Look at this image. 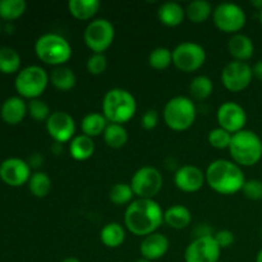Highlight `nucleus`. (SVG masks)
Instances as JSON below:
<instances>
[{"instance_id": "1", "label": "nucleus", "mask_w": 262, "mask_h": 262, "mask_svg": "<svg viewBox=\"0 0 262 262\" xmlns=\"http://www.w3.org/2000/svg\"><path fill=\"white\" fill-rule=\"evenodd\" d=\"M164 211L159 202L151 199H136L124 211V225L133 235L147 237L163 225Z\"/></svg>"}, {"instance_id": "2", "label": "nucleus", "mask_w": 262, "mask_h": 262, "mask_svg": "<svg viewBox=\"0 0 262 262\" xmlns=\"http://www.w3.org/2000/svg\"><path fill=\"white\" fill-rule=\"evenodd\" d=\"M206 184L214 192L224 196L242 192L246 177L242 168L232 160L216 159L211 161L205 171Z\"/></svg>"}, {"instance_id": "3", "label": "nucleus", "mask_w": 262, "mask_h": 262, "mask_svg": "<svg viewBox=\"0 0 262 262\" xmlns=\"http://www.w3.org/2000/svg\"><path fill=\"white\" fill-rule=\"evenodd\" d=\"M102 115L109 123L124 125L135 118L137 101L132 92L125 89H110L102 99Z\"/></svg>"}, {"instance_id": "4", "label": "nucleus", "mask_w": 262, "mask_h": 262, "mask_svg": "<svg viewBox=\"0 0 262 262\" xmlns=\"http://www.w3.org/2000/svg\"><path fill=\"white\" fill-rule=\"evenodd\" d=\"M228 150L232 161L241 168H250L261 161L262 140L253 130L243 129L232 136Z\"/></svg>"}, {"instance_id": "5", "label": "nucleus", "mask_w": 262, "mask_h": 262, "mask_svg": "<svg viewBox=\"0 0 262 262\" xmlns=\"http://www.w3.org/2000/svg\"><path fill=\"white\" fill-rule=\"evenodd\" d=\"M33 49L38 60L54 68L68 63L73 54L68 40L59 33L54 32L41 35L35 41Z\"/></svg>"}, {"instance_id": "6", "label": "nucleus", "mask_w": 262, "mask_h": 262, "mask_svg": "<svg viewBox=\"0 0 262 262\" xmlns=\"http://www.w3.org/2000/svg\"><path fill=\"white\" fill-rule=\"evenodd\" d=\"M197 107L188 96L178 95L168 100L163 110V119L166 127L174 132H184L194 124Z\"/></svg>"}, {"instance_id": "7", "label": "nucleus", "mask_w": 262, "mask_h": 262, "mask_svg": "<svg viewBox=\"0 0 262 262\" xmlns=\"http://www.w3.org/2000/svg\"><path fill=\"white\" fill-rule=\"evenodd\" d=\"M50 83L49 73L40 66H28L15 74L14 89L25 100L40 99Z\"/></svg>"}, {"instance_id": "8", "label": "nucleus", "mask_w": 262, "mask_h": 262, "mask_svg": "<svg viewBox=\"0 0 262 262\" xmlns=\"http://www.w3.org/2000/svg\"><path fill=\"white\" fill-rule=\"evenodd\" d=\"M114 38V25L106 18H95L84 28V45L94 54H104L113 45Z\"/></svg>"}, {"instance_id": "9", "label": "nucleus", "mask_w": 262, "mask_h": 262, "mask_svg": "<svg viewBox=\"0 0 262 262\" xmlns=\"http://www.w3.org/2000/svg\"><path fill=\"white\" fill-rule=\"evenodd\" d=\"M206 50L193 41H183L173 50V66L183 73L200 71L206 63Z\"/></svg>"}, {"instance_id": "10", "label": "nucleus", "mask_w": 262, "mask_h": 262, "mask_svg": "<svg viewBox=\"0 0 262 262\" xmlns=\"http://www.w3.org/2000/svg\"><path fill=\"white\" fill-rule=\"evenodd\" d=\"M129 184L137 199L154 200L163 189L164 178L158 168L146 165L135 171Z\"/></svg>"}, {"instance_id": "11", "label": "nucleus", "mask_w": 262, "mask_h": 262, "mask_svg": "<svg viewBox=\"0 0 262 262\" xmlns=\"http://www.w3.org/2000/svg\"><path fill=\"white\" fill-rule=\"evenodd\" d=\"M211 18L217 30L230 35L239 33L247 23L245 10L234 3H220L214 8Z\"/></svg>"}, {"instance_id": "12", "label": "nucleus", "mask_w": 262, "mask_h": 262, "mask_svg": "<svg viewBox=\"0 0 262 262\" xmlns=\"http://www.w3.org/2000/svg\"><path fill=\"white\" fill-rule=\"evenodd\" d=\"M253 79L252 67L246 61H229L223 68L220 81L229 92H242L247 89Z\"/></svg>"}, {"instance_id": "13", "label": "nucleus", "mask_w": 262, "mask_h": 262, "mask_svg": "<svg viewBox=\"0 0 262 262\" xmlns=\"http://www.w3.org/2000/svg\"><path fill=\"white\" fill-rule=\"evenodd\" d=\"M222 248L215 241L214 234L199 235L184 251L186 262H219Z\"/></svg>"}, {"instance_id": "14", "label": "nucleus", "mask_w": 262, "mask_h": 262, "mask_svg": "<svg viewBox=\"0 0 262 262\" xmlns=\"http://www.w3.org/2000/svg\"><path fill=\"white\" fill-rule=\"evenodd\" d=\"M45 127L51 140L61 145L69 143L76 136V122L71 114L63 110L51 113L49 119L45 122Z\"/></svg>"}, {"instance_id": "15", "label": "nucleus", "mask_w": 262, "mask_h": 262, "mask_svg": "<svg viewBox=\"0 0 262 262\" xmlns=\"http://www.w3.org/2000/svg\"><path fill=\"white\" fill-rule=\"evenodd\" d=\"M216 120L220 128L234 135V133L246 129L247 113H246L245 107L238 102L225 101L217 109Z\"/></svg>"}, {"instance_id": "16", "label": "nucleus", "mask_w": 262, "mask_h": 262, "mask_svg": "<svg viewBox=\"0 0 262 262\" xmlns=\"http://www.w3.org/2000/svg\"><path fill=\"white\" fill-rule=\"evenodd\" d=\"M32 169L28 165L27 160L19 158H8L0 163V179L7 186L18 188L28 183Z\"/></svg>"}, {"instance_id": "17", "label": "nucleus", "mask_w": 262, "mask_h": 262, "mask_svg": "<svg viewBox=\"0 0 262 262\" xmlns=\"http://www.w3.org/2000/svg\"><path fill=\"white\" fill-rule=\"evenodd\" d=\"M174 184L184 193H194L206 184V177L199 166L183 165L174 173Z\"/></svg>"}, {"instance_id": "18", "label": "nucleus", "mask_w": 262, "mask_h": 262, "mask_svg": "<svg viewBox=\"0 0 262 262\" xmlns=\"http://www.w3.org/2000/svg\"><path fill=\"white\" fill-rule=\"evenodd\" d=\"M169 246L170 242L168 237L156 232L143 238L140 245V253L142 258L152 262L163 258L168 253Z\"/></svg>"}, {"instance_id": "19", "label": "nucleus", "mask_w": 262, "mask_h": 262, "mask_svg": "<svg viewBox=\"0 0 262 262\" xmlns=\"http://www.w3.org/2000/svg\"><path fill=\"white\" fill-rule=\"evenodd\" d=\"M27 112V102L20 96H10L0 106V117L8 125H17L23 122Z\"/></svg>"}, {"instance_id": "20", "label": "nucleus", "mask_w": 262, "mask_h": 262, "mask_svg": "<svg viewBox=\"0 0 262 262\" xmlns=\"http://www.w3.org/2000/svg\"><path fill=\"white\" fill-rule=\"evenodd\" d=\"M228 50L232 58L237 61L250 60L255 54V45L251 37L243 33H235L229 38L228 42Z\"/></svg>"}, {"instance_id": "21", "label": "nucleus", "mask_w": 262, "mask_h": 262, "mask_svg": "<svg viewBox=\"0 0 262 262\" xmlns=\"http://www.w3.org/2000/svg\"><path fill=\"white\" fill-rule=\"evenodd\" d=\"M158 18L165 27H178L186 18V8L177 2L164 3L159 7Z\"/></svg>"}, {"instance_id": "22", "label": "nucleus", "mask_w": 262, "mask_h": 262, "mask_svg": "<svg viewBox=\"0 0 262 262\" xmlns=\"http://www.w3.org/2000/svg\"><path fill=\"white\" fill-rule=\"evenodd\" d=\"M69 155L76 161H86L95 154L94 138L84 135H76L68 146Z\"/></svg>"}, {"instance_id": "23", "label": "nucleus", "mask_w": 262, "mask_h": 262, "mask_svg": "<svg viewBox=\"0 0 262 262\" xmlns=\"http://www.w3.org/2000/svg\"><path fill=\"white\" fill-rule=\"evenodd\" d=\"M192 222V214L188 207L183 205H173L164 211V223L171 229H186Z\"/></svg>"}, {"instance_id": "24", "label": "nucleus", "mask_w": 262, "mask_h": 262, "mask_svg": "<svg viewBox=\"0 0 262 262\" xmlns=\"http://www.w3.org/2000/svg\"><path fill=\"white\" fill-rule=\"evenodd\" d=\"M100 5L99 0H69L68 12L74 19L91 22L99 12Z\"/></svg>"}, {"instance_id": "25", "label": "nucleus", "mask_w": 262, "mask_h": 262, "mask_svg": "<svg viewBox=\"0 0 262 262\" xmlns=\"http://www.w3.org/2000/svg\"><path fill=\"white\" fill-rule=\"evenodd\" d=\"M50 77V83L53 84L54 89L60 92L71 91L77 84V76L73 69L68 68L66 66L56 67L49 74Z\"/></svg>"}, {"instance_id": "26", "label": "nucleus", "mask_w": 262, "mask_h": 262, "mask_svg": "<svg viewBox=\"0 0 262 262\" xmlns=\"http://www.w3.org/2000/svg\"><path fill=\"white\" fill-rule=\"evenodd\" d=\"M100 241L107 248H118L124 243L125 229L117 222L107 223L100 230Z\"/></svg>"}, {"instance_id": "27", "label": "nucleus", "mask_w": 262, "mask_h": 262, "mask_svg": "<svg viewBox=\"0 0 262 262\" xmlns=\"http://www.w3.org/2000/svg\"><path fill=\"white\" fill-rule=\"evenodd\" d=\"M107 124H109V122L102 115V113H89V114L84 115L81 122L82 135L89 136L91 138L97 137V136H102L105 129H106Z\"/></svg>"}, {"instance_id": "28", "label": "nucleus", "mask_w": 262, "mask_h": 262, "mask_svg": "<svg viewBox=\"0 0 262 262\" xmlns=\"http://www.w3.org/2000/svg\"><path fill=\"white\" fill-rule=\"evenodd\" d=\"M188 90L192 100L204 101V100L209 99L214 92V82L209 76L199 74L192 78Z\"/></svg>"}, {"instance_id": "29", "label": "nucleus", "mask_w": 262, "mask_h": 262, "mask_svg": "<svg viewBox=\"0 0 262 262\" xmlns=\"http://www.w3.org/2000/svg\"><path fill=\"white\" fill-rule=\"evenodd\" d=\"M214 8L206 0H193L186 7V18L192 23H205L212 17Z\"/></svg>"}, {"instance_id": "30", "label": "nucleus", "mask_w": 262, "mask_h": 262, "mask_svg": "<svg viewBox=\"0 0 262 262\" xmlns=\"http://www.w3.org/2000/svg\"><path fill=\"white\" fill-rule=\"evenodd\" d=\"M20 64L22 59L15 49L9 46H2L0 48V73L7 74H17L20 71Z\"/></svg>"}, {"instance_id": "31", "label": "nucleus", "mask_w": 262, "mask_h": 262, "mask_svg": "<svg viewBox=\"0 0 262 262\" xmlns=\"http://www.w3.org/2000/svg\"><path fill=\"white\" fill-rule=\"evenodd\" d=\"M102 138H104V142L107 147L119 150L127 145L129 137H128V132L124 125L109 123L104 135H102Z\"/></svg>"}, {"instance_id": "32", "label": "nucleus", "mask_w": 262, "mask_h": 262, "mask_svg": "<svg viewBox=\"0 0 262 262\" xmlns=\"http://www.w3.org/2000/svg\"><path fill=\"white\" fill-rule=\"evenodd\" d=\"M28 191L36 199H43L51 191V178L45 171H33L27 183Z\"/></svg>"}, {"instance_id": "33", "label": "nucleus", "mask_w": 262, "mask_h": 262, "mask_svg": "<svg viewBox=\"0 0 262 262\" xmlns=\"http://www.w3.org/2000/svg\"><path fill=\"white\" fill-rule=\"evenodd\" d=\"M27 3L25 0H0V19L13 22L25 14Z\"/></svg>"}, {"instance_id": "34", "label": "nucleus", "mask_w": 262, "mask_h": 262, "mask_svg": "<svg viewBox=\"0 0 262 262\" xmlns=\"http://www.w3.org/2000/svg\"><path fill=\"white\" fill-rule=\"evenodd\" d=\"M148 66L155 71H165L173 64V50L168 48H156L148 54Z\"/></svg>"}, {"instance_id": "35", "label": "nucleus", "mask_w": 262, "mask_h": 262, "mask_svg": "<svg viewBox=\"0 0 262 262\" xmlns=\"http://www.w3.org/2000/svg\"><path fill=\"white\" fill-rule=\"evenodd\" d=\"M135 197L132 187L128 183H115L109 192V200L115 206H128Z\"/></svg>"}, {"instance_id": "36", "label": "nucleus", "mask_w": 262, "mask_h": 262, "mask_svg": "<svg viewBox=\"0 0 262 262\" xmlns=\"http://www.w3.org/2000/svg\"><path fill=\"white\" fill-rule=\"evenodd\" d=\"M232 133L227 132L223 128L216 127L211 129L207 135V141H209L210 146L216 150H228L232 141Z\"/></svg>"}, {"instance_id": "37", "label": "nucleus", "mask_w": 262, "mask_h": 262, "mask_svg": "<svg viewBox=\"0 0 262 262\" xmlns=\"http://www.w3.org/2000/svg\"><path fill=\"white\" fill-rule=\"evenodd\" d=\"M28 115L36 122H46L51 115L50 107L43 100L35 99L27 102Z\"/></svg>"}, {"instance_id": "38", "label": "nucleus", "mask_w": 262, "mask_h": 262, "mask_svg": "<svg viewBox=\"0 0 262 262\" xmlns=\"http://www.w3.org/2000/svg\"><path fill=\"white\" fill-rule=\"evenodd\" d=\"M86 69L91 76H101L107 69V58L105 54H94L86 61Z\"/></svg>"}, {"instance_id": "39", "label": "nucleus", "mask_w": 262, "mask_h": 262, "mask_svg": "<svg viewBox=\"0 0 262 262\" xmlns=\"http://www.w3.org/2000/svg\"><path fill=\"white\" fill-rule=\"evenodd\" d=\"M242 193L246 199L251 201H260L262 200V182L258 179H250L246 181L242 188Z\"/></svg>"}, {"instance_id": "40", "label": "nucleus", "mask_w": 262, "mask_h": 262, "mask_svg": "<svg viewBox=\"0 0 262 262\" xmlns=\"http://www.w3.org/2000/svg\"><path fill=\"white\" fill-rule=\"evenodd\" d=\"M159 120H160V117H159V113L156 110H146L141 118V125H142L143 129L152 130L158 127Z\"/></svg>"}, {"instance_id": "41", "label": "nucleus", "mask_w": 262, "mask_h": 262, "mask_svg": "<svg viewBox=\"0 0 262 262\" xmlns=\"http://www.w3.org/2000/svg\"><path fill=\"white\" fill-rule=\"evenodd\" d=\"M214 238L222 250L223 248H229L230 246H233V243L235 242L234 233L230 232V230L228 229H222L219 230V232H216L214 234Z\"/></svg>"}, {"instance_id": "42", "label": "nucleus", "mask_w": 262, "mask_h": 262, "mask_svg": "<svg viewBox=\"0 0 262 262\" xmlns=\"http://www.w3.org/2000/svg\"><path fill=\"white\" fill-rule=\"evenodd\" d=\"M43 161H45V159H43L42 154L40 152H33L32 155H30V158L27 159V163L28 165H30V168L35 169L36 171H37L38 168H41V166L43 165Z\"/></svg>"}, {"instance_id": "43", "label": "nucleus", "mask_w": 262, "mask_h": 262, "mask_svg": "<svg viewBox=\"0 0 262 262\" xmlns=\"http://www.w3.org/2000/svg\"><path fill=\"white\" fill-rule=\"evenodd\" d=\"M252 73H253V78L258 79V81L262 82V60L256 61L255 66L252 67Z\"/></svg>"}, {"instance_id": "44", "label": "nucleus", "mask_w": 262, "mask_h": 262, "mask_svg": "<svg viewBox=\"0 0 262 262\" xmlns=\"http://www.w3.org/2000/svg\"><path fill=\"white\" fill-rule=\"evenodd\" d=\"M51 151H53L55 155H59V154H61V151H63V145H61V143L54 142L53 147H51Z\"/></svg>"}, {"instance_id": "45", "label": "nucleus", "mask_w": 262, "mask_h": 262, "mask_svg": "<svg viewBox=\"0 0 262 262\" xmlns=\"http://www.w3.org/2000/svg\"><path fill=\"white\" fill-rule=\"evenodd\" d=\"M251 5H252L255 9H257L258 12L262 10V0H252V2H251Z\"/></svg>"}, {"instance_id": "46", "label": "nucleus", "mask_w": 262, "mask_h": 262, "mask_svg": "<svg viewBox=\"0 0 262 262\" xmlns=\"http://www.w3.org/2000/svg\"><path fill=\"white\" fill-rule=\"evenodd\" d=\"M60 262H81V261L76 257H66V258H63Z\"/></svg>"}, {"instance_id": "47", "label": "nucleus", "mask_w": 262, "mask_h": 262, "mask_svg": "<svg viewBox=\"0 0 262 262\" xmlns=\"http://www.w3.org/2000/svg\"><path fill=\"white\" fill-rule=\"evenodd\" d=\"M256 262H262V250H260V252L256 256Z\"/></svg>"}, {"instance_id": "48", "label": "nucleus", "mask_w": 262, "mask_h": 262, "mask_svg": "<svg viewBox=\"0 0 262 262\" xmlns=\"http://www.w3.org/2000/svg\"><path fill=\"white\" fill-rule=\"evenodd\" d=\"M258 19H260V23L262 25V10L258 12Z\"/></svg>"}, {"instance_id": "49", "label": "nucleus", "mask_w": 262, "mask_h": 262, "mask_svg": "<svg viewBox=\"0 0 262 262\" xmlns=\"http://www.w3.org/2000/svg\"><path fill=\"white\" fill-rule=\"evenodd\" d=\"M136 262H151V261H148V260H146V258H142V257H141L140 260H137Z\"/></svg>"}, {"instance_id": "50", "label": "nucleus", "mask_w": 262, "mask_h": 262, "mask_svg": "<svg viewBox=\"0 0 262 262\" xmlns=\"http://www.w3.org/2000/svg\"><path fill=\"white\" fill-rule=\"evenodd\" d=\"M0 33H2V23H0Z\"/></svg>"}]
</instances>
